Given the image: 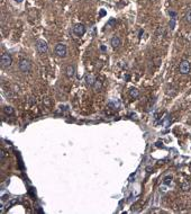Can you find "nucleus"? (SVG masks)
Segmentation results:
<instances>
[{"mask_svg": "<svg viewBox=\"0 0 191 214\" xmlns=\"http://www.w3.org/2000/svg\"><path fill=\"white\" fill-rule=\"evenodd\" d=\"M110 44L114 48H118L121 45V40L118 36H114L110 40Z\"/></svg>", "mask_w": 191, "mask_h": 214, "instance_id": "1a4fd4ad", "label": "nucleus"}, {"mask_svg": "<svg viewBox=\"0 0 191 214\" xmlns=\"http://www.w3.org/2000/svg\"><path fill=\"white\" fill-rule=\"evenodd\" d=\"M72 34L74 36L81 37L85 34V27L83 24H75V25L72 27Z\"/></svg>", "mask_w": 191, "mask_h": 214, "instance_id": "f03ea898", "label": "nucleus"}, {"mask_svg": "<svg viewBox=\"0 0 191 214\" xmlns=\"http://www.w3.org/2000/svg\"><path fill=\"white\" fill-rule=\"evenodd\" d=\"M65 74L68 78H73L74 74H75V66L73 64H71V66H68L65 70Z\"/></svg>", "mask_w": 191, "mask_h": 214, "instance_id": "6e6552de", "label": "nucleus"}, {"mask_svg": "<svg viewBox=\"0 0 191 214\" xmlns=\"http://www.w3.org/2000/svg\"><path fill=\"white\" fill-rule=\"evenodd\" d=\"M171 183H172V177H171V176H166V177H164V179H163V184L168 186V185H170Z\"/></svg>", "mask_w": 191, "mask_h": 214, "instance_id": "4468645a", "label": "nucleus"}, {"mask_svg": "<svg viewBox=\"0 0 191 214\" xmlns=\"http://www.w3.org/2000/svg\"><path fill=\"white\" fill-rule=\"evenodd\" d=\"M170 27H171V30H174V26H175V19L172 18L171 20H170Z\"/></svg>", "mask_w": 191, "mask_h": 214, "instance_id": "dca6fc26", "label": "nucleus"}, {"mask_svg": "<svg viewBox=\"0 0 191 214\" xmlns=\"http://www.w3.org/2000/svg\"><path fill=\"white\" fill-rule=\"evenodd\" d=\"M161 123H162V125L164 126V127H169L170 124H171V118H170L169 116L166 115L165 117H164V118H163V119L161 121Z\"/></svg>", "mask_w": 191, "mask_h": 214, "instance_id": "9d476101", "label": "nucleus"}, {"mask_svg": "<svg viewBox=\"0 0 191 214\" xmlns=\"http://www.w3.org/2000/svg\"><path fill=\"white\" fill-rule=\"evenodd\" d=\"M129 95H130L133 98H137V97L140 96V90L137 88H132L129 90Z\"/></svg>", "mask_w": 191, "mask_h": 214, "instance_id": "9b49d317", "label": "nucleus"}, {"mask_svg": "<svg viewBox=\"0 0 191 214\" xmlns=\"http://www.w3.org/2000/svg\"><path fill=\"white\" fill-rule=\"evenodd\" d=\"M54 52H55V54L59 58H65L66 56V45L63 44V43H57L55 45V48H54Z\"/></svg>", "mask_w": 191, "mask_h": 214, "instance_id": "f257e3e1", "label": "nucleus"}, {"mask_svg": "<svg viewBox=\"0 0 191 214\" xmlns=\"http://www.w3.org/2000/svg\"><path fill=\"white\" fill-rule=\"evenodd\" d=\"M4 112H5V114L11 115V114H14V108L11 106H6L4 108Z\"/></svg>", "mask_w": 191, "mask_h": 214, "instance_id": "f8f14e48", "label": "nucleus"}, {"mask_svg": "<svg viewBox=\"0 0 191 214\" xmlns=\"http://www.w3.org/2000/svg\"><path fill=\"white\" fill-rule=\"evenodd\" d=\"M0 62H1V66L2 68H9L12 63V58H11L10 54L8 53H4L1 55V59H0Z\"/></svg>", "mask_w": 191, "mask_h": 214, "instance_id": "7ed1b4c3", "label": "nucleus"}, {"mask_svg": "<svg viewBox=\"0 0 191 214\" xmlns=\"http://www.w3.org/2000/svg\"><path fill=\"white\" fill-rule=\"evenodd\" d=\"M190 171H191V165H190Z\"/></svg>", "mask_w": 191, "mask_h": 214, "instance_id": "412c9836", "label": "nucleus"}, {"mask_svg": "<svg viewBox=\"0 0 191 214\" xmlns=\"http://www.w3.org/2000/svg\"><path fill=\"white\" fill-rule=\"evenodd\" d=\"M166 186V185H165ZM164 186V184H163V186L162 187H160V189H162V192H166V187Z\"/></svg>", "mask_w": 191, "mask_h": 214, "instance_id": "a211bd4d", "label": "nucleus"}, {"mask_svg": "<svg viewBox=\"0 0 191 214\" xmlns=\"http://www.w3.org/2000/svg\"><path fill=\"white\" fill-rule=\"evenodd\" d=\"M85 85L89 86V87H93V85H95L96 82V78L93 74H87L85 77Z\"/></svg>", "mask_w": 191, "mask_h": 214, "instance_id": "0eeeda50", "label": "nucleus"}, {"mask_svg": "<svg viewBox=\"0 0 191 214\" xmlns=\"http://www.w3.org/2000/svg\"><path fill=\"white\" fill-rule=\"evenodd\" d=\"M95 89H100L101 88V82L99 81V80H96V82H95Z\"/></svg>", "mask_w": 191, "mask_h": 214, "instance_id": "f3484780", "label": "nucleus"}, {"mask_svg": "<svg viewBox=\"0 0 191 214\" xmlns=\"http://www.w3.org/2000/svg\"><path fill=\"white\" fill-rule=\"evenodd\" d=\"M16 2H18V4H20V2H23V0H15Z\"/></svg>", "mask_w": 191, "mask_h": 214, "instance_id": "aec40b11", "label": "nucleus"}, {"mask_svg": "<svg viewBox=\"0 0 191 214\" xmlns=\"http://www.w3.org/2000/svg\"><path fill=\"white\" fill-rule=\"evenodd\" d=\"M169 14H170V16H172L173 18H174V17H175V15H176V14H175V12H174V11H170Z\"/></svg>", "mask_w": 191, "mask_h": 214, "instance_id": "6ab92c4d", "label": "nucleus"}, {"mask_svg": "<svg viewBox=\"0 0 191 214\" xmlns=\"http://www.w3.org/2000/svg\"><path fill=\"white\" fill-rule=\"evenodd\" d=\"M184 18H186V22H188L189 24H191V9H189V10L186 12Z\"/></svg>", "mask_w": 191, "mask_h": 214, "instance_id": "ddd939ff", "label": "nucleus"}, {"mask_svg": "<svg viewBox=\"0 0 191 214\" xmlns=\"http://www.w3.org/2000/svg\"><path fill=\"white\" fill-rule=\"evenodd\" d=\"M179 70H180L181 74H188L191 70V66L190 62L188 60H183L182 62L180 63V66H179Z\"/></svg>", "mask_w": 191, "mask_h": 214, "instance_id": "39448f33", "label": "nucleus"}, {"mask_svg": "<svg viewBox=\"0 0 191 214\" xmlns=\"http://www.w3.org/2000/svg\"><path fill=\"white\" fill-rule=\"evenodd\" d=\"M36 48L40 53H46L48 50L47 43L44 40H37L36 41Z\"/></svg>", "mask_w": 191, "mask_h": 214, "instance_id": "423d86ee", "label": "nucleus"}, {"mask_svg": "<svg viewBox=\"0 0 191 214\" xmlns=\"http://www.w3.org/2000/svg\"><path fill=\"white\" fill-rule=\"evenodd\" d=\"M30 69H32V63H30V60H22L20 62H19V70L24 72V73H27V72H30Z\"/></svg>", "mask_w": 191, "mask_h": 214, "instance_id": "20e7f679", "label": "nucleus"}, {"mask_svg": "<svg viewBox=\"0 0 191 214\" xmlns=\"http://www.w3.org/2000/svg\"><path fill=\"white\" fill-rule=\"evenodd\" d=\"M5 158H6V152H5L4 149H1V150H0V159H1L2 162L5 161Z\"/></svg>", "mask_w": 191, "mask_h": 214, "instance_id": "2eb2a0df", "label": "nucleus"}]
</instances>
